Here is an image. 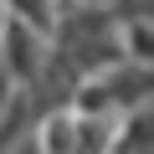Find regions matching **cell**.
<instances>
[{"label":"cell","mask_w":154,"mask_h":154,"mask_svg":"<svg viewBox=\"0 0 154 154\" xmlns=\"http://www.w3.org/2000/svg\"><path fill=\"white\" fill-rule=\"evenodd\" d=\"M0 5H5V21H16V26L36 31L41 41H51L57 16H62V0H0Z\"/></svg>","instance_id":"1"},{"label":"cell","mask_w":154,"mask_h":154,"mask_svg":"<svg viewBox=\"0 0 154 154\" xmlns=\"http://www.w3.org/2000/svg\"><path fill=\"white\" fill-rule=\"evenodd\" d=\"M82 5H113V0H82Z\"/></svg>","instance_id":"2"},{"label":"cell","mask_w":154,"mask_h":154,"mask_svg":"<svg viewBox=\"0 0 154 154\" xmlns=\"http://www.w3.org/2000/svg\"><path fill=\"white\" fill-rule=\"evenodd\" d=\"M0 26H5V5H0Z\"/></svg>","instance_id":"3"}]
</instances>
